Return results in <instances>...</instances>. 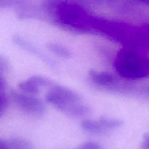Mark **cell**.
I'll list each match as a JSON object with an SVG mask.
<instances>
[{
  "mask_svg": "<svg viewBox=\"0 0 149 149\" xmlns=\"http://www.w3.org/2000/svg\"><path fill=\"white\" fill-rule=\"evenodd\" d=\"M89 76L94 84L100 87H113L117 84L116 77L107 71L91 70L89 72Z\"/></svg>",
  "mask_w": 149,
  "mask_h": 149,
  "instance_id": "8992f818",
  "label": "cell"
},
{
  "mask_svg": "<svg viewBox=\"0 0 149 149\" xmlns=\"http://www.w3.org/2000/svg\"><path fill=\"white\" fill-rule=\"evenodd\" d=\"M47 48L49 51L53 52L55 55L61 57V58H66L71 56V51L62 45L57 43H49L47 44Z\"/></svg>",
  "mask_w": 149,
  "mask_h": 149,
  "instance_id": "8fae6325",
  "label": "cell"
},
{
  "mask_svg": "<svg viewBox=\"0 0 149 149\" xmlns=\"http://www.w3.org/2000/svg\"><path fill=\"white\" fill-rule=\"evenodd\" d=\"M45 100L67 116L81 117L90 113V109L82 103L78 93L56 83L49 89L45 95Z\"/></svg>",
  "mask_w": 149,
  "mask_h": 149,
  "instance_id": "6da1fadb",
  "label": "cell"
},
{
  "mask_svg": "<svg viewBox=\"0 0 149 149\" xmlns=\"http://www.w3.org/2000/svg\"><path fill=\"white\" fill-rule=\"evenodd\" d=\"M113 67L119 76L127 79L149 78V58L133 49H121L115 58Z\"/></svg>",
  "mask_w": 149,
  "mask_h": 149,
  "instance_id": "7a4b0ae2",
  "label": "cell"
},
{
  "mask_svg": "<svg viewBox=\"0 0 149 149\" xmlns=\"http://www.w3.org/2000/svg\"><path fill=\"white\" fill-rule=\"evenodd\" d=\"M55 82L42 76H32L21 81L18 87L23 93L29 95H37L44 87L49 89Z\"/></svg>",
  "mask_w": 149,
  "mask_h": 149,
  "instance_id": "5b68a950",
  "label": "cell"
},
{
  "mask_svg": "<svg viewBox=\"0 0 149 149\" xmlns=\"http://www.w3.org/2000/svg\"><path fill=\"white\" fill-rule=\"evenodd\" d=\"M13 41L16 45L19 46L20 48L24 49V50L33 54L35 56L39 57L40 59H42V61H44L45 62H46L47 63H48V65H52V66H54V65H55V62H54L53 61H52L49 57H47L46 55L42 53V52H41L40 50H39L36 47H34L32 44H31L30 42L26 41L24 39L20 37V36H15L13 38Z\"/></svg>",
  "mask_w": 149,
  "mask_h": 149,
  "instance_id": "52a82bcc",
  "label": "cell"
},
{
  "mask_svg": "<svg viewBox=\"0 0 149 149\" xmlns=\"http://www.w3.org/2000/svg\"><path fill=\"white\" fill-rule=\"evenodd\" d=\"M76 149H103V147L94 141H87L81 143Z\"/></svg>",
  "mask_w": 149,
  "mask_h": 149,
  "instance_id": "7c38bea8",
  "label": "cell"
},
{
  "mask_svg": "<svg viewBox=\"0 0 149 149\" xmlns=\"http://www.w3.org/2000/svg\"><path fill=\"white\" fill-rule=\"evenodd\" d=\"M80 126L83 130L91 134H102L106 132L98 120L84 119L81 122Z\"/></svg>",
  "mask_w": 149,
  "mask_h": 149,
  "instance_id": "9c48e42d",
  "label": "cell"
},
{
  "mask_svg": "<svg viewBox=\"0 0 149 149\" xmlns=\"http://www.w3.org/2000/svg\"><path fill=\"white\" fill-rule=\"evenodd\" d=\"M3 141L7 149H33V144L23 138H12L10 139L3 140Z\"/></svg>",
  "mask_w": 149,
  "mask_h": 149,
  "instance_id": "ba28073f",
  "label": "cell"
},
{
  "mask_svg": "<svg viewBox=\"0 0 149 149\" xmlns=\"http://www.w3.org/2000/svg\"><path fill=\"white\" fill-rule=\"evenodd\" d=\"M141 149H149V134L146 133L143 138Z\"/></svg>",
  "mask_w": 149,
  "mask_h": 149,
  "instance_id": "4fadbf2b",
  "label": "cell"
},
{
  "mask_svg": "<svg viewBox=\"0 0 149 149\" xmlns=\"http://www.w3.org/2000/svg\"><path fill=\"white\" fill-rule=\"evenodd\" d=\"M98 121L106 132L118 129L123 125V122L122 120L113 118L100 117Z\"/></svg>",
  "mask_w": 149,
  "mask_h": 149,
  "instance_id": "30bf717a",
  "label": "cell"
},
{
  "mask_svg": "<svg viewBox=\"0 0 149 149\" xmlns=\"http://www.w3.org/2000/svg\"><path fill=\"white\" fill-rule=\"evenodd\" d=\"M85 11L79 5L63 3L57 7V17L63 24L71 25L78 27L79 23L84 21Z\"/></svg>",
  "mask_w": 149,
  "mask_h": 149,
  "instance_id": "277c9868",
  "label": "cell"
},
{
  "mask_svg": "<svg viewBox=\"0 0 149 149\" xmlns=\"http://www.w3.org/2000/svg\"><path fill=\"white\" fill-rule=\"evenodd\" d=\"M0 149H7L2 139L0 140Z\"/></svg>",
  "mask_w": 149,
  "mask_h": 149,
  "instance_id": "5bb4252c",
  "label": "cell"
},
{
  "mask_svg": "<svg viewBox=\"0 0 149 149\" xmlns=\"http://www.w3.org/2000/svg\"><path fill=\"white\" fill-rule=\"evenodd\" d=\"M11 97L16 106L28 114L41 116L45 113L46 108L45 103L32 95L13 92Z\"/></svg>",
  "mask_w": 149,
  "mask_h": 149,
  "instance_id": "3957f363",
  "label": "cell"
}]
</instances>
